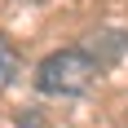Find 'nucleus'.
Returning <instances> with one entry per match:
<instances>
[{
	"instance_id": "1",
	"label": "nucleus",
	"mask_w": 128,
	"mask_h": 128,
	"mask_svg": "<svg viewBox=\"0 0 128 128\" xmlns=\"http://www.w3.org/2000/svg\"><path fill=\"white\" fill-rule=\"evenodd\" d=\"M93 80H97V62L84 49H58L40 62L36 88L44 97H80V93L93 88Z\"/></svg>"
},
{
	"instance_id": "2",
	"label": "nucleus",
	"mask_w": 128,
	"mask_h": 128,
	"mask_svg": "<svg viewBox=\"0 0 128 128\" xmlns=\"http://www.w3.org/2000/svg\"><path fill=\"white\" fill-rule=\"evenodd\" d=\"M18 75V49H13L9 40H0V88Z\"/></svg>"
}]
</instances>
